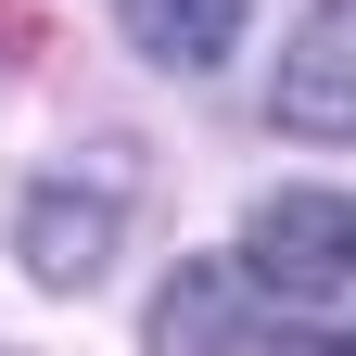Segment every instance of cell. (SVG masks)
<instances>
[{
    "mask_svg": "<svg viewBox=\"0 0 356 356\" xmlns=\"http://www.w3.org/2000/svg\"><path fill=\"white\" fill-rule=\"evenodd\" d=\"M127 191H140L127 153H89V165L26 178V204H13V267H26L38 293H102V267L127 254Z\"/></svg>",
    "mask_w": 356,
    "mask_h": 356,
    "instance_id": "obj_1",
    "label": "cell"
},
{
    "mask_svg": "<svg viewBox=\"0 0 356 356\" xmlns=\"http://www.w3.org/2000/svg\"><path fill=\"white\" fill-rule=\"evenodd\" d=\"M229 267L254 293H280V305H331V293H356V191H267L254 216H242V242H229Z\"/></svg>",
    "mask_w": 356,
    "mask_h": 356,
    "instance_id": "obj_2",
    "label": "cell"
},
{
    "mask_svg": "<svg viewBox=\"0 0 356 356\" xmlns=\"http://www.w3.org/2000/svg\"><path fill=\"white\" fill-rule=\"evenodd\" d=\"M267 115H280L293 140H356V0H318V13L280 38Z\"/></svg>",
    "mask_w": 356,
    "mask_h": 356,
    "instance_id": "obj_3",
    "label": "cell"
},
{
    "mask_svg": "<svg viewBox=\"0 0 356 356\" xmlns=\"http://www.w3.org/2000/svg\"><path fill=\"white\" fill-rule=\"evenodd\" d=\"M242 267L229 254H178L165 280H153V305H140V356H242Z\"/></svg>",
    "mask_w": 356,
    "mask_h": 356,
    "instance_id": "obj_4",
    "label": "cell"
},
{
    "mask_svg": "<svg viewBox=\"0 0 356 356\" xmlns=\"http://www.w3.org/2000/svg\"><path fill=\"white\" fill-rule=\"evenodd\" d=\"M115 26H127V51L165 64V76H216L242 51V0H115Z\"/></svg>",
    "mask_w": 356,
    "mask_h": 356,
    "instance_id": "obj_5",
    "label": "cell"
},
{
    "mask_svg": "<svg viewBox=\"0 0 356 356\" xmlns=\"http://www.w3.org/2000/svg\"><path fill=\"white\" fill-rule=\"evenodd\" d=\"M242 356H356L343 318H280V331H242Z\"/></svg>",
    "mask_w": 356,
    "mask_h": 356,
    "instance_id": "obj_6",
    "label": "cell"
},
{
    "mask_svg": "<svg viewBox=\"0 0 356 356\" xmlns=\"http://www.w3.org/2000/svg\"><path fill=\"white\" fill-rule=\"evenodd\" d=\"M0 356H26V343H0Z\"/></svg>",
    "mask_w": 356,
    "mask_h": 356,
    "instance_id": "obj_7",
    "label": "cell"
},
{
    "mask_svg": "<svg viewBox=\"0 0 356 356\" xmlns=\"http://www.w3.org/2000/svg\"><path fill=\"white\" fill-rule=\"evenodd\" d=\"M0 51H13V38H0Z\"/></svg>",
    "mask_w": 356,
    "mask_h": 356,
    "instance_id": "obj_8",
    "label": "cell"
}]
</instances>
